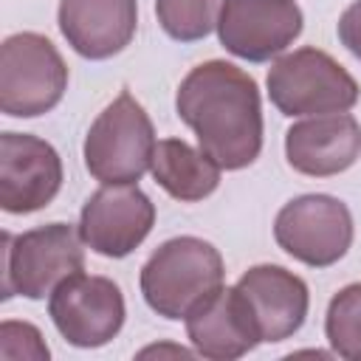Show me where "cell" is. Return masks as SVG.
Instances as JSON below:
<instances>
[{
    "label": "cell",
    "mask_w": 361,
    "mask_h": 361,
    "mask_svg": "<svg viewBox=\"0 0 361 361\" xmlns=\"http://www.w3.org/2000/svg\"><path fill=\"white\" fill-rule=\"evenodd\" d=\"M178 118L220 169H245L262 149V99L251 73L226 59L195 65L175 93Z\"/></svg>",
    "instance_id": "obj_1"
},
{
    "label": "cell",
    "mask_w": 361,
    "mask_h": 361,
    "mask_svg": "<svg viewBox=\"0 0 361 361\" xmlns=\"http://www.w3.org/2000/svg\"><path fill=\"white\" fill-rule=\"evenodd\" d=\"M155 226V203L138 183H113L93 192L79 212V234L90 251L107 259L133 254Z\"/></svg>",
    "instance_id": "obj_9"
},
{
    "label": "cell",
    "mask_w": 361,
    "mask_h": 361,
    "mask_svg": "<svg viewBox=\"0 0 361 361\" xmlns=\"http://www.w3.org/2000/svg\"><path fill=\"white\" fill-rule=\"evenodd\" d=\"M226 265L220 251L203 237H172L141 265L144 302L164 319H186L206 296L223 288Z\"/></svg>",
    "instance_id": "obj_2"
},
{
    "label": "cell",
    "mask_w": 361,
    "mask_h": 361,
    "mask_svg": "<svg viewBox=\"0 0 361 361\" xmlns=\"http://www.w3.org/2000/svg\"><path fill=\"white\" fill-rule=\"evenodd\" d=\"M85 271L79 226L48 223L23 234H3V299H45L71 274Z\"/></svg>",
    "instance_id": "obj_4"
},
{
    "label": "cell",
    "mask_w": 361,
    "mask_h": 361,
    "mask_svg": "<svg viewBox=\"0 0 361 361\" xmlns=\"http://www.w3.org/2000/svg\"><path fill=\"white\" fill-rule=\"evenodd\" d=\"M265 85L271 104L290 118L347 113L355 107L361 93L350 71L313 45L276 56L268 68Z\"/></svg>",
    "instance_id": "obj_3"
},
{
    "label": "cell",
    "mask_w": 361,
    "mask_h": 361,
    "mask_svg": "<svg viewBox=\"0 0 361 361\" xmlns=\"http://www.w3.org/2000/svg\"><path fill=\"white\" fill-rule=\"evenodd\" d=\"M56 23L85 59H110L135 37L138 0H59Z\"/></svg>",
    "instance_id": "obj_15"
},
{
    "label": "cell",
    "mask_w": 361,
    "mask_h": 361,
    "mask_svg": "<svg viewBox=\"0 0 361 361\" xmlns=\"http://www.w3.org/2000/svg\"><path fill=\"white\" fill-rule=\"evenodd\" d=\"M48 316L68 344L93 350L118 336L127 307L124 293L113 279L79 271L51 290Z\"/></svg>",
    "instance_id": "obj_8"
},
{
    "label": "cell",
    "mask_w": 361,
    "mask_h": 361,
    "mask_svg": "<svg viewBox=\"0 0 361 361\" xmlns=\"http://www.w3.org/2000/svg\"><path fill=\"white\" fill-rule=\"evenodd\" d=\"M226 0H155L161 28L178 42H197L217 28Z\"/></svg>",
    "instance_id": "obj_18"
},
{
    "label": "cell",
    "mask_w": 361,
    "mask_h": 361,
    "mask_svg": "<svg viewBox=\"0 0 361 361\" xmlns=\"http://www.w3.org/2000/svg\"><path fill=\"white\" fill-rule=\"evenodd\" d=\"M302 28L305 17L296 0H226L217 20L220 45L248 62L282 56Z\"/></svg>",
    "instance_id": "obj_10"
},
{
    "label": "cell",
    "mask_w": 361,
    "mask_h": 361,
    "mask_svg": "<svg viewBox=\"0 0 361 361\" xmlns=\"http://www.w3.org/2000/svg\"><path fill=\"white\" fill-rule=\"evenodd\" d=\"M338 39L355 59H361V0L350 3L338 17Z\"/></svg>",
    "instance_id": "obj_20"
},
{
    "label": "cell",
    "mask_w": 361,
    "mask_h": 361,
    "mask_svg": "<svg viewBox=\"0 0 361 361\" xmlns=\"http://www.w3.org/2000/svg\"><path fill=\"white\" fill-rule=\"evenodd\" d=\"M0 355L3 358H31V361H48L51 350L42 338V333L28 322L6 319L0 324Z\"/></svg>",
    "instance_id": "obj_19"
},
{
    "label": "cell",
    "mask_w": 361,
    "mask_h": 361,
    "mask_svg": "<svg viewBox=\"0 0 361 361\" xmlns=\"http://www.w3.org/2000/svg\"><path fill=\"white\" fill-rule=\"evenodd\" d=\"M62 158L39 135H0V206L8 214L45 209L62 189Z\"/></svg>",
    "instance_id": "obj_11"
},
{
    "label": "cell",
    "mask_w": 361,
    "mask_h": 361,
    "mask_svg": "<svg viewBox=\"0 0 361 361\" xmlns=\"http://www.w3.org/2000/svg\"><path fill=\"white\" fill-rule=\"evenodd\" d=\"M155 144L147 110L130 90H121L90 124L82 155L87 172L99 183H138L152 164Z\"/></svg>",
    "instance_id": "obj_5"
},
{
    "label": "cell",
    "mask_w": 361,
    "mask_h": 361,
    "mask_svg": "<svg viewBox=\"0 0 361 361\" xmlns=\"http://www.w3.org/2000/svg\"><path fill=\"white\" fill-rule=\"evenodd\" d=\"M68 90V65L56 45L20 31L0 45V110L14 118H37L54 110Z\"/></svg>",
    "instance_id": "obj_6"
},
{
    "label": "cell",
    "mask_w": 361,
    "mask_h": 361,
    "mask_svg": "<svg viewBox=\"0 0 361 361\" xmlns=\"http://www.w3.org/2000/svg\"><path fill=\"white\" fill-rule=\"evenodd\" d=\"M353 234L355 226L347 203L322 192L288 200L274 220L276 245L310 268L336 265L350 251Z\"/></svg>",
    "instance_id": "obj_7"
},
{
    "label": "cell",
    "mask_w": 361,
    "mask_h": 361,
    "mask_svg": "<svg viewBox=\"0 0 361 361\" xmlns=\"http://www.w3.org/2000/svg\"><path fill=\"white\" fill-rule=\"evenodd\" d=\"M237 290L243 293L254 324L259 330V341L276 344L290 338L307 319L310 290L302 276L282 265H254L237 279Z\"/></svg>",
    "instance_id": "obj_12"
},
{
    "label": "cell",
    "mask_w": 361,
    "mask_h": 361,
    "mask_svg": "<svg viewBox=\"0 0 361 361\" xmlns=\"http://www.w3.org/2000/svg\"><path fill=\"white\" fill-rule=\"evenodd\" d=\"M288 164L310 178H330L361 158V124L350 113L307 116L285 133Z\"/></svg>",
    "instance_id": "obj_13"
},
{
    "label": "cell",
    "mask_w": 361,
    "mask_h": 361,
    "mask_svg": "<svg viewBox=\"0 0 361 361\" xmlns=\"http://www.w3.org/2000/svg\"><path fill=\"white\" fill-rule=\"evenodd\" d=\"M149 172L155 183L180 203H197L220 186V164L200 147L183 138H164L155 144Z\"/></svg>",
    "instance_id": "obj_16"
},
{
    "label": "cell",
    "mask_w": 361,
    "mask_h": 361,
    "mask_svg": "<svg viewBox=\"0 0 361 361\" xmlns=\"http://www.w3.org/2000/svg\"><path fill=\"white\" fill-rule=\"evenodd\" d=\"M324 336L336 355L361 361V282L344 285L327 305Z\"/></svg>",
    "instance_id": "obj_17"
},
{
    "label": "cell",
    "mask_w": 361,
    "mask_h": 361,
    "mask_svg": "<svg viewBox=\"0 0 361 361\" xmlns=\"http://www.w3.org/2000/svg\"><path fill=\"white\" fill-rule=\"evenodd\" d=\"M183 322H186V338L192 341L195 355H203L212 361H234L251 353L257 344H262L254 316L243 293L237 290V285L217 288Z\"/></svg>",
    "instance_id": "obj_14"
}]
</instances>
